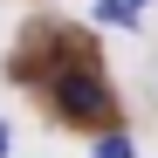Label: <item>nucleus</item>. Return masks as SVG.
<instances>
[{"instance_id": "f257e3e1", "label": "nucleus", "mask_w": 158, "mask_h": 158, "mask_svg": "<svg viewBox=\"0 0 158 158\" xmlns=\"http://www.w3.org/2000/svg\"><path fill=\"white\" fill-rule=\"evenodd\" d=\"M48 96H55V110L69 124H96V117H110V89H103V76L89 62H69L48 76Z\"/></svg>"}, {"instance_id": "f03ea898", "label": "nucleus", "mask_w": 158, "mask_h": 158, "mask_svg": "<svg viewBox=\"0 0 158 158\" xmlns=\"http://www.w3.org/2000/svg\"><path fill=\"white\" fill-rule=\"evenodd\" d=\"M96 21H110V28H131V21H138V14H131L124 0H96Z\"/></svg>"}, {"instance_id": "7ed1b4c3", "label": "nucleus", "mask_w": 158, "mask_h": 158, "mask_svg": "<svg viewBox=\"0 0 158 158\" xmlns=\"http://www.w3.org/2000/svg\"><path fill=\"white\" fill-rule=\"evenodd\" d=\"M96 158H131V138L110 131V138H96Z\"/></svg>"}, {"instance_id": "20e7f679", "label": "nucleus", "mask_w": 158, "mask_h": 158, "mask_svg": "<svg viewBox=\"0 0 158 158\" xmlns=\"http://www.w3.org/2000/svg\"><path fill=\"white\" fill-rule=\"evenodd\" d=\"M7 151H14V131H7V124H0V158H7Z\"/></svg>"}, {"instance_id": "39448f33", "label": "nucleus", "mask_w": 158, "mask_h": 158, "mask_svg": "<svg viewBox=\"0 0 158 158\" xmlns=\"http://www.w3.org/2000/svg\"><path fill=\"white\" fill-rule=\"evenodd\" d=\"M124 7H131V14H138V7H144V0H124Z\"/></svg>"}]
</instances>
